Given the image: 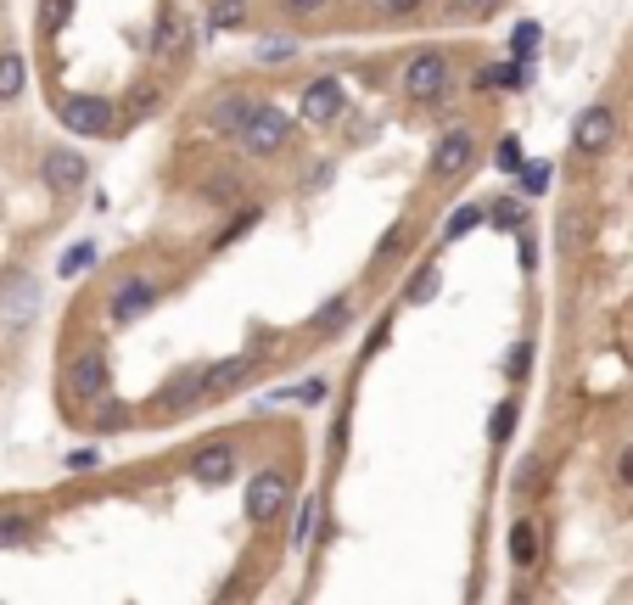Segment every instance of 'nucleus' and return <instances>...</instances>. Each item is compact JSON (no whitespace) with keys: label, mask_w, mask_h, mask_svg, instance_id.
Listing matches in <instances>:
<instances>
[{"label":"nucleus","mask_w":633,"mask_h":605,"mask_svg":"<svg viewBox=\"0 0 633 605\" xmlns=\"http://www.w3.org/2000/svg\"><path fill=\"white\" fill-rule=\"evenodd\" d=\"M34 314H40V281L23 269L0 275V337H17Z\"/></svg>","instance_id":"obj_1"},{"label":"nucleus","mask_w":633,"mask_h":605,"mask_svg":"<svg viewBox=\"0 0 633 605\" xmlns=\"http://www.w3.org/2000/svg\"><path fill=\"white\" fill-rule=\"evenodd\" d=\"M449 90V62L437 57V51H415L404 62V96L409 101H437Z\"/></svg>","instance_id":"obj_2"},{"label":"nucleus","mask_w":633,"mask_h":605,"mask_svg":"<svg viewBox=\"0 0 633 605\" xmlns=\"http://www.w3.org/2000/svg\"><path fill=\"white\" fill-rule=\"evenodd\" d=\"M62 124L73 135H107L113 129V107L101 96H73V101H62Z\"/></svg>","instance_id":"obj_3"},{"label":"nucleus","mask_w":633,"mask_h":605,"mask_svg":"<svg viewBox=\"0 0 633 605\" xmlns=\"http://www.w3.org/2000/svg\"><path fill=\"white\" fill-rule=\"evenodd\" d=\"M611 141H617V113H611V107H589V113L577 118V129H572V146H577L583 157L605 152Z\"/></svg>","instance_id":"obj_4"},{"label":"nucleus","mask_w":633,"mask_h":605,"mask_svg":"<svg viewBox=\"0 0 633 605\" xmlns=\"http://www.w3.org/2000/svg\"><path fill=\"white\" fill-rule=\"evenodd\" d=\"M286 505V477L281 471H258L253 482H247V516L253 521H275Z\"/></svg>","instance_id":"obj_5"},{"label":"nucleus","mask_w":633,"mask_h":605,"mask_svg":"<svg viewBox=\"0 0 633 605\" xmlns=\"http://www.w3.org/2000/svg\"><path fill=\"white\" fill-rule=\"evenodd\" d=\"M241 141H247V152H258V157L281 152L286 146V118L275 113V107H258V113L247 118V129H241Z\"/></svg>","instance_id":"obj_6"},{"label":"nucleus","mask_w":633,"mask_h":605,"mask_svg":"<svg viewBox=\"0 0 633 605\" xmlns=\"http://www.w3.org/2000/svg\"><path fill=\"white\" fill-rule=\"evenodd\" d=\"M68 393L73 398H90V404H96V398H107V359H101L96 348L79 353V359L68 365Z\"/></svg>","instance_id":"obj_7"},{"label":"nucleus","mask_w":633,"mask_h":605,"mask_svg":"<svg viewBox=\"0 0 633 605\" xmlns=\"http://www.w3.org/2000/svg\"><path fill=\"white\" fill-rule=\"evenodd\" d=\"M45 185L51 191H79L85 185V157L68 152V146H51L45 152Z\"/></svg>","instance_id":"obj_8"},{"label":"nucleus","mask_w":633,"mask_h":605,"mask_svg":"<svg viewBox=\"0 0 633 605\" xmlns=\"http://www.w3.org/2000/svg\"><path fill=\"white\" fill-rule=\"evenodd\" d=\"M191 477L197 482H230L236 477V449L230 443H208V449H197V460H191Z\"/></svg>","instance_id":"obj_9"},{"label":"nucleus","mask_w":633,"mask_h":605,"mask_svg":"<svg viewBox=\"0 0 633 605\" xmlns=\"http://www.w3.org/2000/svg\"><path fill=\"white\" fill-rule=\"evenodd\" d=\"M337 113H342V85L337 79H320V85L303 90V118H309V124H331Z\"/></svg>","instance_id":"obj_10"},{"label":"nucleus","mask_w":633,"mask_h":605,"mask_svg":"<svg viewBox=\"0 0 633 605\" xmlns=\"http://www.w3.org/2000/svg\"><path fill=\"white\" fill-rule=\"evenodd\" d=\"M465 163H471V135H465V129H454L449 141L437 146V157H432V174H443V180H449V174H460Z\"/></svg>","instance_id":"obj_11"},{"label":"nucleus","mask_w":633,"mask_h":605,"mask_svg":"<svg viewBox=\"0 0 633 605\" xmlns=\"http://www.w3.org/2000/svg\"><path fill=\"white\" fill-rule=\"evenodd\" d=\"M146 309H152V281H129V286L113 292V320L118 325L135 320V314H146Z\"/></svg>","instance_id":"obj_12"},{"label":"nucleus","mask_w":633,"mask_h":605,"mask_svg":"<svg viewBox=\"0 0 633 605\" xmlns=\"http://www.w3.org/2000/svg\"><path fill=\"white\" fill-rule=\"evenodd\" d=\"M247 370H253V359H225V365L202 370V393H230V387L247 381Z\"/></svg>","instance_id":"obj_13"},{"label":"nucleus","mask_w":633,"mask_h":605,"mask_svg":"<svg viewBox=\"0 0 633 605\" xmlns=\"http://www.w3.org/2000/svg\"><path fill=\"white\" fill-rule=\"evenodd\" d=\"M253 113H258V107H253L247 96H225L219 107H213V129H225V135H241Z\"/></svg>","instance_id":"obj_14"},{"label":"nucleus","mask_w":633,"mask_h":605,"mask_svg":"<svg viewBox=\"0 0 633 605\" xmlns=\"http://www.w3.org/2000/svg\"><path fill=\"white\" fill-rule=\"evenodd\" d=\"M23 85H29V68H23V57H17V51H0V101L23 96Z\"/></svg>","instance_id":"obj_15"},{"label":"nucleus","mask_w":633,"mask_h":605,"mask_svg":"<svg viewBox=\"0 0 633 605\" xmlns=\"http://www.w3.org/2000/svg\"><path fill=\"white\" fill-rule=\"evenodd\" d=\"M510 561H516V566H533V561H538V533H533V521H516V527H510Z\"/></svg>","instance_id":"obj_16"},{"label":"nucleus","mask_w":633,"mask_h":605,"mask_svg":"<svg viewBox=\"0 0 633 605\" xmlns=\"http://www.w3.org/2000/svg\"><path fill=\"white\" fill-rule=\"evenodd\" d=\"M90 264H96V247H90V241H73L68 253H62V275H85Z\"/></svg>","instance_id":"obj_17"},{"label":"nucleus","mask_w":633,"mask_h":605,"mask_svg":"<svg viewBox=\"0 0 633 605\" xmlns=\"http://www.w3.org/2000/svg\"><path fill=\"white\" fill-rule=\"evenodd\" d=\"M477 225H482V208H460L449 225H443V241H460L465 230H477Z\"/></svg>","instance_id":"obj_18"},{"label":"nucleus","mask_w":633,"mask_h":605,"mask_svg":"<svg viewBox=\"0 0 633 605\" xmlns=\"http://www.w3.org/2000/svg\"><path fill=\"white\" fill-rule=\"evenodd\" d=\"M73 17V0H45V12H40V23H45V34H57L62 23Z\"/></svg>","instance_id":"obj_19"},{"label":"nucleus","mask_w":633,"mask_h":605,"mask_svg":"<svg viewBox=\"0 0 633 605\" xmlns=\"http://www.w3.org/2000/svg\"><path fill=\"white\" fill-rule=\"evenodd\" d=\"M23 538H29V516H0V549L23 544Z\"/></svg>","instance_id":"obj_20"},{"label":"nucleus","mask_w":633,"mask_h":605,"mask_svg":"<svg viewBox=\"0 0 633 605\" xmlns=\"http://www.w3.org/2000/svg\"><path fill=\"white\" fill-rule=\"evenodd\" d=\"M241 12H247V0H219V6H213V29H230V23H241Z\"/></svg>","instance_id":"obj_21"},{"label":"nucleus","mask_w":633,"mask_h":605,"mask_svg":"<svg viewBox=\"0 0 633 605\" xmlns=\"http://www.w3.org/2000/svg\"><path fill=\"white\" fill-rule=\"evenodd\" d=\"M521 185H527V191H549V163H521Z\"/></svg>","instance_id":"obj_22"},{"label":"nucleus","mask_w":633,"mask_h":605,"mask_svg":"<svg viewBox=\"0 0 633 605\" xmlns=\"http://www.w3.org/2000/svg\"><path fill=\"white\" fill-rule=\"evenodd\" d=\"M432 292H437V269H426V275H415V286H409V303H426Z\"/></svg>","instance_id":"obj_23"},{"label":"nucleus","mask_w":633,"mask_h":605,"mask_svg":"<svg viewBox=\"0 0 633 605\" xmlns=\"http://www.w3.org/2000/svg\"><path fill=\"white\" fill-rule=\"evenodd\" d=\"M533 45H538V23H521V29H516V57L527 62V57H533Z\"/></svg>","instance_id":"obj_24"},{"label":"nucleus","mask_w":633,"mask_h":605,"mask_svg":"<svg viewBox=\"0 0 633 605\" xmlns=\"http://www.w3.org/2000/svg\"><path fill=\"white\" fill-rule=\"evenodd\" d=\"M493 225L516 230V225H521V202H499V208H493Z\"/></svg>","instance_id":"obj_25"},{"label":"nucleus","mask_w":633,"mask_h":605,"mask_svg":"<svg viewBox=\"0 0 633 605\" xmlns=\"http://www.w3.org/2000/svg\"><path fill=\"white\" fill-rule=\"evenodd\" d=\"M314 521H320V505H314V499H309V505H303V516H297V533H292L297 544H303V538L314 533Z\"/></svg>","instance_id":"obj_26"},{"label":"nucleus","mask_w":633,"mask_h":605,"mask_svg":"<svg viewBox=\"0 0 633 605\" xmlns=\"http://www.w3.org/2000/svg\"><path fill=\"white\" fill-rule=\"evenodd\" d=\"M292 398H297V404H320V398H325V381H303V387H292Z\"/></svg>","instance_id":"obj_27"},{"label":"nucleus","mask_w":633,"mask_h":605,"mask_svg":"<svg viewBox=\"0 0 633 605\" xmlns=\"http://www.w3.org/2000/svg\"><path fill=\"white\" fill-rule=\"evenodd\" d=\"M510 426H516V404H499V415H493V437H510Z\"/></svg>","instance_id":"obj_28"},{"label":"nucleus","mask_w":633,"mask_h":605,"mask_svg":"<svg viewBox=\"0 0 633 605\" xmlns=\"http://www.w3.org/2000/svg\"><path fill=\"white\" fill-rule=\"evenodd\" d=\"M174 51H185V29H174V23H163V57H174Z\"/></svg>","instance_id":"obj_29"},{"label":"nucleus","mask_w":633,"mask_h":605,"mask_svg":"<svg viewBox=\"0 0 633 605\" xmlns=\"http://www.w3.org/2000/svg\"><path fill=\"white\" fill-rule=\"evenodd\" d=\"M404 241H409V230H404V225H398V230H387V236H381V258H393L398 247H404Z\"/></svg>","instance_id":"obj_30"},{"label":"nucleus","mask_w":633,"mask_h":605,"mask_svg":"<svg viewBox=\"0 0 633 605\" xmlns=\"http://www.w3.org/2000/svg\"><path fill=\"white\" fill-rule=\"evenodd\" d=\"M253 219H258V208H241V219H236V225H230V230H225V236H219V247H225V241H236V236H241V230L253 225Z\"/></svg>","instance_id":"obj_31"},{"label":"nucleus","mask_w":633,"mask_h":605,"mask_svg":"<svg viewBox=\"0 0 633 605\" xmlns=\"http://www.w3.org/2000/svg\"><path fill=\"white\" fill-rule=\"evenodd\" d=\"M376 12L381 17H404V12H415V0H376Z\"/></svg>","instance_id":"obj_32"},{"label":"nucleus","mask_w":633,"mask_h":605,"mask_svg":"<svg viewBox=\"0 0 633 605\" xmlns=\"http://www.w3.org/2000/svg\"><path fill=\"white\" fill-rule=\"evenodd\" d=\"M499 163H505V169H516V163H521V146L505 141V146H499Z\"/></svg>","instance_id":"obj_33"},{"label":"nucleus","mask_w":633,"mask_h":605,"mask_svg":"<svg viewBox=\"0 0 633 605\" xmlns=\"http://www.w3.org/2000/svg\"><path fill=\"white\" fill-rule=\"evenodd\" d=\"M292 12H320V6H331V0H286Z\"/></svg>","instance_id":"obj_34"},{"label":"nucleus","mask_w":633,"mask_h":605,"mask_svg":"<svg viewBox=\"0 0 633 605\" xmlns=\"http://www.w3.org/2000/svg\"><path fill=\"white\" fill-rule=\"evenodd\" d=\"M622 477H628V482H633V449H628V454H622Z\"/></svg>","instance_id":"obj_35"},{"label":"nucleus","mask_w":633,"mask_h":605,"mask_svg":"<svg viewBox=\"0 0 633 605\" xmlns=\"http://www.w3.org/2000/svg\"><path fill=\"white\" fill-rule=\"evenodd\" d=\"M477 6H488V0H477Z\"/></svg>","instance_id":"obj_36"}]
</instances>
